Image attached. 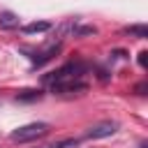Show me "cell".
Returning <instances> with one entry per match:
<instances>
[{
  "mask_svg": "<svg viewBox=\"0 0 148 148\" xmlns=\"http://www.w3.org/2000/svg\"><path fill=\"white\" fill-rule=\"evenodd\" d=\"M46 134H49V123H42L39 120V123H28V125L16 127L9 134V139L16 141V143H28V141H37V139H42Z\"/></svg>",
  "mask_w": 148,
  "mask_h": 148,
  "instance_id": "obj_1",
  "label": "cell"
},
{
  "mask_svg": "<svg viewBox=\"0 0 148 148\" xmlns=\"http://www.w3.org/2000/svg\"><path fill=\"white\" fill-rule=\"evenodd\" d=\"M116 130H118V123H113V120H102V123L92 125V127L86 132V139H104V136H111Z\"/></svg>",
  "mask_w": 148,
  "mask_h": 148,
  "instance_id": "obj_2",
  "label": "cell"
},
{
  "mask_svg": "<svg viewBox=\"0 0 148 148\" xmlns=\"http://www.w3.org/2000/svg\"><path fill=\"white\" fill-rule=\"evenodd\" d=\"M18 16L14 14V12H2L0 14V28L2 30H12V28H18Z\"/></svg>",
  "mask_w": 148,
  "mask_h": 148,
  "instance_id": "obj_3",
  "label": "cell"
},
{
  "mask_svg": "<svg viewBox=\"0 0 148 148\" xmlns=\"http://www.w3.org/2000/svg\"><path fill=\"white\" fill-rule=\"evenodd\" d=\"M49 28H51L49 21H35V23L23 25V32H25V35H32V32H44V30H49Z\"/></svg>",
  "mask_w": 148,
  "mask_h": 148,
  "instance_id": "obj_4",
  "label": "cell"
},
{
  "mask_svg": "<svg viewBox=\"0 0 148 148\" xmlns=\"http://www.w3.org/2000/svg\"><path fill=\"white\" fill-rule=\"evenodd\" d=\"M125 32L127 35H134L136 39H146L148 37V28L146 25H130V28H125Z\"/></svg>",
  "mask_w": 148,
  "mask_h": 148,
  "instance_id": "obj_5",
  "label": "cell"
},
{
  "mask_svg": "<svg viewBox=\"0 0 148 148\" xmlns=\"http://www.w3.org/2000/svg\"><path fill=\"white\" fill-rule=\"evenodd\" d=\"M76 143H79V139H60V141H53L49 148H67V146H72V148H74Z\"/></svg>",
  "mask_w": 148,
  "mask_h": 148,
  "instance_id": "obj_6",
  "label": "cell"
},
{
  "mask_svg": "<svg viewBox=\"0 0 148 148\" xmlns=\"http://www.w3.org/2000/svg\"><path fill=\"white\" fill-rule=\"evenodd\" d=\"M146 56H148L146 51H141V53H139V65H141V67H146Z\"/></svg>",
  "mask_w": 148,
  "mask_h": 148,
  "instance_id": "obj_7",
  "label": "cell"
}]
</instances>
